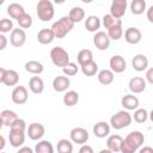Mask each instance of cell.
Masks as SVG:
<instances>
[{
  "label": "cell",
  "instance_id": "1",
  "mask_svg": "<svg viewBox=\"0 0 153 153\" xmlns=\"http://www.w3.org/2000/svg\"><path fill=\"white\" fill-rule=\"evenodd\" d=\"M143 142H145L143 134L139 130H133L122 140L120 152H122V153H135L143 145Z\"/></svg>",
  "mask_w": 153,
  "mask_h": 153
},
{
  "label": "cell",
  "instance_id": "2",
  "mask_svg": "<svg viewBox=\"0 0 153 153\" xmlns=\"http://www.w3.org/2000/svg\"><path fill=\"white\" fill-rule=\"evenodd\" d=\"M25 130H26V123L24 120L18 118L11 127H10V134L8 140L12 147H20L25 141Z\"/></svg>",
  "mask_w": 153,
  "mask_h": 153
},
{
  "label": "cell",
  "instance_id": "3",
  "mask_svg": "<svg viewBox=\"0 0 153 153\" xmlns=\"http://www.w3.org/2000/svg\"><path fill=\"white\" fill-rule=\"evenodd\" d=\"M73 27H74V24L71 22L68 16H65V17H61L59 20H56L51 25L50 29H51L55 38H63L67 33H69L72 31Z\"/></svg>",
  "mask_w": 153,
  "mask_h": 153
},
{
  "label": "cell",
  "instance_id": "4",
  "mask_svg": "<svg viewBox=\"0 0 153 153\" xmlns=\"http://www.w3.org/2000/svg\"><path fill=\"white\" fill-rule=\"evenodd\" d=\"M131 121H133V117L129 114V111L121 110V111H117L115 115L111 116V118H110V126L114 129H116V130H121V129L130 126Z\"/></svg>",
  "mask_w": 153,
  "mask_h": 153
},
{
  "label": "cell",
  "instance_id": "5",
  "mask_svg": "<svg viewBox=\"0 0 153 153\" xmlns=\"http://www.w3.org/2000/svg\"><path fill=\"white\" fill-rule=\"evenodd\" d=\"M36 13H37L38 19H41L42 22L51 20L55 13L53 2L49 0H39L36 6Z\"/></svg>",
  "mask_w": 153,
  "mask_h": 153
},
{
  "label": "cell",
  "instance_id": "6",
  "mask_svg": "<svg viewBox=\"0 0 153 153\" xmlns=\"http://www.w3.org/2000/svg\"><path fill=\"white\" fill-rule=\"evenodd\" d=\"M50 59L54 66L63 68L69 62V54L62 47H54L50 50Z\"/></svg>",
  "mask_w": 153,
  "mask_h": 153
},
{
  "label": "cell",
  "instance_id": "7",
  "mask_svg": "<svg viewBox=\"0 0 153 153\" xmlns=\"http://www.w3.org/2000/svg\"><path fill=\"white\" fill-rule=\"evenodd\" d=\"M127 0H114L110 6V16L115 19H121L127 11Z\"/></svg>",
  "mask_w": 153,
  "mask_h": 153
},
{
  "label": "cell",
  "instance_id": "8",
  "mask_svg": "<svg viewBox=\"0 0 153 153\" xmlns=\"http://www.w3.org/2000/svg\"><path fill=\"white\" fill-rule=\"evenodd\" d=\"M88 136H90L88 131L85 128H81V127H75L69 133L71 141L74 142V143H78V145H85L88 140Z\"/></svg>",
  "mask_w": 153,
  "mask_h": 153
},
{
  "label": "cell",
  "instance_id": "9",
  "mask_svg": "<svg viewBox=\"0 0 153 153\" xmlns=\"http://www.w3.org/2000/svg\"><path fill=\"white\" fill-rule=\"evenodd\" d=\"M25 42H26V33L23 29L17 27L11 31V35H10L11 45H13L14 48H20L25 44Z\"/></svg>",
  "mask_w": 153,
  "mask_h": 153
},
{
  "label": "cell",
  "instance_id": "10",
  "mask_svg": "<svg viewBox=\"0 0 153 153\" xmlns=\"http://www.w3.org/2000/svg\"><path fill=\"white\" fill-rule=\"evenodd\" d=\"M12 102L14 104H18V105H22L24 103H26L27 98H29V94H27V90L25 86H22V85H17L13 91H12Z\"/></svg>",
  "mask_w": 153,
  "mask_h": 153
},
{
  "label": "cell",
  "instance_id": "11",
  "mask_svg": "<svg viewBox=\"0 0 153 153\" xmlns=\"http://www.w3.org/2000/svg\"><path fill=\"white\" fill-rule=\"evenodd\" d=\"M109 66L112 73H123L127 68V62L122 55H114L110 57Z\"/></svg>",
  "mask_w": 153,
  "mask_h": 153
},
{
  "label": "cell",
  "instance_id": "12",
  "mask_svg": "<svg viewBox=\"0 0 153 153\" xmlns=\"http://www.w3.org/2000/svg\"><path fill=\"white\" fill-rule=\"evenodd\" d=\"M44 133H45L44 126L42 123H38V122H33V123L29 124V128L26 130L27 136L31 140H33V141H37V140L42 139L43 135H44Z\"/></svg>",
  "mask_w": 153,
  "mask_h": 153
},
{
  "label": "cell",
  "instance_id": "13",
  "mask_svg": "<svg viewBox=\"0 0 153 153\" xmlns=\"http://www.w3.org/2000/svg\"><path fill=\"white\" fill-rule=\"evenodd\" d=\"M93 44L99 50H106L110 47V38L105 31H97L93 36Z\"/></svg>",
  "mask_w": 153,
  "mask_h": 153
},
{
  "label": "cell",
  "instance_id": "14",
  "mask_svg": "<svg viewBox=\"0 0 153 153\" xmlns=\"http://www.w3.org/2000/svg\"><path fill=\"white\" fill-rule=\"evenodd\" d=\"M142 38V33L137 27H128L124 31V39L129 44H137Z\"/></svg>",
  "mask_w": 153,
  "mask_h": 153
},
{
  "label": "cell",
  "instance_id": "15",
  "mask_svg": "<svg viewBox=\"0 0 153 153\" xmlns=\"http://www.w3.org/2000/svg\"><path fill=\"white\" fill-rule=\"evenodd\" d=\"M128 87L133 93H141L146 90V80L142 76H134L129 80Z\"/></svg>",
  "mask_w": 153,
  "mask_h": 153
},
{
  "label": "cell",
  "instance_id": "16",
  "mask_svg": "<svg viewBox=\"0 0 153 153\" xmlns=\"http://www.w3.org/2000/svg\"><path fill=\"white\" fill-rule=\"evenodd\" d=\"M131 66L136 72H143L148 68V59L143 54H136L131 60Z\"/></svg>",
  "mask_w": 153,
  "mask_h": 153
},
{
  "label": "cell",
  "instance_id": "17",
  "mask_svg": "<svg viewBox=\"0 0 153 153\" xmlns=\"http://www.w3.org/2000/svg\"><path fill=\"white\" fill-rule=\"evenodd\" d=\"M69 85H71V80L66 75H57L53 80V88L56 92H65V91H67Z\"/></svg>",
  "mask_w": 153,
  "mask_h": 153
},
{
  "label": "cell",
  "instance_id": "18",
  "mask_svg": "<svg viewBox=\"0 0 153 153\" xmlns=\"http://www.w3.org/2000/svg\"><path fill=\"white\" fill-rule=\"evenodd\" d=\"M121 104L127 111L136 110V109H139V98L134 94H126L122 97Z\"/></svg>",
  "mask_w": 153,
  "mask_h": 153
},
{
  "label": "cell",
  "instance_id": "19",
  "mask_svg": "<svg viewBox=\"0 0 153 153\" xmlns=\"http://www.w3.org/2000/svg\"><path fill=\"white\" fill-rule=\"evenodd\" d=\"M93 134L99 139H104L110 134V124L105 121H99L93 126Z\"/></svg>",
  "mask_w": 153,
  "mask_h": 153
},
{
  "label": "cell",
  "instance_id": "20",
  "mask_svg": "<svg viewBox=\"0 0 153 153\" xmlns=\"http://www.w3.org/2000/svg\"><path fill=\"white\" fill-rule=\"evenodd\" d=\"M122 136H120L118 134H114L110 135L106 140V147L108 149H110L112 153H117L121 149V143H122Z\"/></svg>",
  "mask_w": 153,
  "mask_h": 153
},
{
  "label": "cell",
  "instance_id": "21",
  "mask_svg": "<svg viewBox=\"0 0 153 153\" xmlns=\"http://www.w3.org/2000/svg\"><path fill=\"white\" fill-rule=\"evenodd\" d=\"M54 39H55V36H54L51 29H42V30H39L38 33H37V41H38L41 44H43V45L50 44Z\"/></svg>",
  "mask_w": 153,
  "mask_h": 153
},
{
  "label": "cell",
  "instance_id": "22",
  "mask_svg": "<svg viewBox=\"0 0 153 153\" xmlns=\"http://www.w3.org/2000/svg\"><path fill=\"white\" fill-rule=\"evenodd\" d=\"M29 88L35 94L42 93L43 90H44V82H43L42 78H39V76H31L30 80H29Z\"/></svg>",
  "mask_w": 153,
  "mask_h": 153
},
{
  "label": "cell",
  "instance_id": "23",
  "mask_svg": "<svg viewBox=\"0 0 153 153\" xmlns=\"http://www.w3.org/2000/svg\"><path fill=\"white\" fill-rule=\"evenodd\" d=\"M24 13H25L24 7L18 2H12V4H10L7 6V14L13 19H18Z\"/></svg>",
  "mask_w": 153,
  "mask_h": 153
},
{
  "label": "cell",
  "instance_id": "24",
  "mask_svg": "<svg viewBox=\"0 0 153 153\" xmlns=\"http://www.w3.org/2000/svg\"><path fill=\"white\" fill-rule=\"evenodd\" d=\"M18 81H19V74L14 69H6L2 84H5L6 86H17Z\"/></svg>",
  "mask_w": 153,
  "mask_h": 153
},
{
  "label": "cell",
  "instance_id": "25",
  "mask_svg": "<svg viewBox=\"0 0 153 153\" xmlns=\"http://www.w3.org/2000/svg\"><path fill=\"white\" fill-rule=\"evenodd\" d=\"M100 19L97 16H88L85 20V27L90 32H97L100 27Z\"/></svg>",
  "mask_w": 153,
  "mask_h": 153
},
{
  "label": "cell",
  "instance_id": "26",
  "mask_svg": "<svg viewBox=\"0 0 153 153\" xmlns=\"http://www.w3.org/2000/svg\"><path fill=\"white\" fill-rule=\"evenodd\" d=\"M24 67H25V71H26V72H29V73H31V74H35V75H38V74H41V73L44 71L43 65H42L41 62L36 61V60L27 61Z\"/></svg>",
  "mask_w": 153,
  "mask_h": 153
},
{
  "label": "cell",
  "instance_id": "27",
  "mask_svg": "<svg viewBox=\"0 0 153 153\" xmlns=\"http://www.w3.org/2000/svg\"><path fill=\"white\" fill-rule=\"evenodd\" d=\"M97 78H98L99 84L106 86V85L112 84V81H114V79H115V75H114V73H112L110 69H102V71L98 73Z\"/></svg>",
  "mask_w": 153,
  "mask_h": 153
},
{
  "label": "cell",
  "instance_id": "28",
  "mask_svg": "<svg viewBox=\"0 0 153 153\" xmlns=\"http://www.w3.org/2000/svg\"><path fill=\"white\" fill-rule=\"evenodd\" d=\"M0 118L2 120L4 126L11 127V126L18 120V116H17V114H16L14 111H12V110H4V111H1V114H0Z\"/></svg>",
  "mask_w": 153,
  "mask_h": 153
},
{
  "label": "cell",
  "instance_id": "29",
  "mask_svg": "<svg viewBox=\"0 0 153 153\" xmlns=\"http://www.w3.org/2000/svg\"><path fill=\"white\" fill-rule=\"evenodd\" d=\"M68 18L71 19V22L73 24L75 23H80L84 18H85V11L79 7V6H75V7H72V10L69 11L68 13Z\"/></svg>",
  "mask_w": 153,
  "mask_h": 153
},
{
  "label": "cell",
  "instance_id": "30",
  "mask_svg": "<svg viewBox=\"0 0 153 153\" xmlns=\"http://www.w3.org/2000/svg\"><path fill=\"white\" fill-rule=\"evenodd\" d=\"M62 100H63V104L65 105H67V106H74L79 102V93L76 91H73V90L67 91L63 94Z\"/></svg>",
  "mask_w": 153,
  "mask_h": 153
},
{
  "label": "cell",
  "instance_id": "31",
  "mask_svg": "<svg viewBox=\"0 0 153 153\" xmlns=\"http://www.w3.org/2000/svg\"><path fill=\"white\" fill-rule=\"evenodd\" d=\"M76 61L80 66H84L91 61H93V54L90 49H82L76 55Z\"/></svg>",
  "mask_w": 153,
  "mask_h": 153
},
{
  "label": "cell",
  "instance_id": "32",
  "mask_svg": "<svg viewBox=\"0 0 153 153\" xmlns=\"http://www.w3.org/2000/svg\"><path fill=\"white\" fill-rule=\"evenodd\" d=\"M35 153H54V147L50 141L42 140L35 146Z\"/></svg>",
  "mask_w": 153,
  "mask_h": 153
},
{
  "label": "cell",
  "instance_id": "33",
  "mask_svg": "<svg viewBox=\"0 0 153 153\" xmlns=\"http://www.w3.org/2000/svg\"><path fill=\"white\" fill-rule=\"evenodd\" d=\"M106 35L109 36L110 41H111V39H114V41H118V39L122 37V35H123L122 23H121V24H116V25H114V26L109 27V29H108Z\"/></svg>",
  "mask_w": 153,
  "mask_h": 153
},
{
  "label": "cell",
  "instance_id": "34",
  "mask_svg": "<svg viewBox=\"0 0 153 153\" xmlns=\"http://www.w3.org/2000/svg\"><path fill=\"white\" fill-rule=\"evenodd\" d=\"M130 11L135 16L142 14L146 11V1L145 0H133L130 2Z\"/></svg>",
  "mask_w": 153,
  "mask_h": 153
},
{
  "label": "cell",
  "instance_id": "35",
  "mask_svg": "<svg viewBox=\"0 0 153 153\" xmlns=\"http://www.w3.org/2000/svg\"><path fill=\"white\" fill-rule=\"evenodd\" d=\"M80 67H81L82 74L86 75V76H93L98 72V65L94 61H91V62H88V63H86L84 66H80Z\"/></svg>",
  "mask_w": 153,
  "mask_h": 153
},
{
  "label": "cell",
  "instance_id": "36",
  "mask_svg": "<svg viewBox=\"0 0 153 153\" xmlns=\"http://www.w3.org/2000/svg\"><path fill=\"white\" fill-rule=\"evenodd\" d=\"M57 152L59 153H72L73 152V143L71 140L61 139L57 142Z\"/></svg>",
  "mask_w": 153,
  "mask_h": 153
},
{
  "label": "cell",
  "instance_id": "37",
  "mask_svg": "<svg viewBox=\"0 0 153 153\" xmlns=\"http://www.w3.org/2000/svg\"><path fill=\"white\" fill-rule=\"evenodd\" d=\"M17 22H18V25H19V27L20 29H29L31 25H32V17L29 14V13H24L23 16H20L18 19H17Z\"/></svg>",
  "mask_w": 153,
  "mask_h": 153
},
{
  "label": "cell",
  "instance_id": "38",
  "mask_svg": "<svg viewBox=\"0 0 153 153\" xmlns=\"http://www.w3.org/2000/svg\"><path fill=\"white\" fill-rule=\"evenodd\" d=\"M133 117L136 123H145L148 120V111L146 109H136V110H134Z\"/></svg>",
  "mask_w": 153,
  "mask_h": 153
},
{
  "label": "cell",
  "instance_id": "39",
  "mask_svg": "<svg viewBox=\"0 0 153 153\" xmlns=\"http://www.w3.org/2000/svg\"><path fill=\"white\" fill-rule=\"evenodd\" d=\"M78 71H79V67L76 66V63L71 62V61L62 68L63 75H66V76H73V75H75L78 73Z\"/></svg>",
  "mask_w": 153,
  "mask_h": 153
},
{
  "label": "cell",
  "instance_id": "40",
  "mask_svg": "<svg viewBox=\"0 0 153 153\" xmlns=\"http://www.w3.org/2000/svg\"><path fill=\"white\" fill-rule=\"evenodd\" d=\"M13 27V22L8 18H2L0 19V33H7L10 31H12Z\"/></svg>",
  "mask_w": 153,
  "mask_h": 153
},
{
  "label": "cell",
  "instance_id": "41",
  "mask_svg": "<svg viewBox=\"0 0 153 153\" xmlns=\"http://www.w3.org/2000/svg\"><path fill=\"white\" fill-rule=\"evenodd\" d=\"M100 23L103 24V26H104L105 29H109V27H111V26H114V25H116V24H121L122 20H121V19H115V18L111 17L110 14H105V16L102 18V22H100Z\"/></svg>",
  "mask_w": 153,
  "mask_h": 153
},
{
  "label": "cell",
  "instance_id": "42",
  "mask_svg": "<svg viewBox=\"0 0 153 153\" xmlns=\"http://www.w3.org/2000/svg\"><path fill=\"white\" fill-rule=\"evenodd\" d=\"M79 153H94V152H93V148L91 146L85 143V145H81V147L79 149Z\"/></svg>",
  "mask_w": 153,
  "mask_h": 153
},
{
  "label": "cell",
  "instance_id": "43",
  "mask_svg": "<svg viewBox=\"0 0 153 153\" xmlns=\"http://www.w3.org/2000/svg\"><path fill=\"white\" fill-rule=\"evenodd\" d=\"M6 47H7V38L5 35L0 33V51L4 50Z\"/></svg>",
  "mask_w": 153,
  "mask_h": 153
},
{
  "label": "cell",
  "instance_id": "44",
  "mask_svg": "<svg viewBox=\"0 0 153 153\" xmlns=\"http://www.w3.org/2000/svg\"><path fill=\"white\" fill-rule=\"evenodd\" d=\"M146 79L149 84H153V69L152 68H148L147 72H146Z\"/></svg>",
  "mask_w": 153,
  "mask_h": 153
},
{
  "label": "cell",
  "instance_id": "45",
  "mask_svg": "<svg viewBox=\"0 0 153 153\" xmlns=\"http://www.w3.org/2000/svg\"><path fill=\"white\" fill-rule=\"evenodd\" d=\"M17 153H35V152L32 151V148H30L27 146H24V147H20Z\"/></svg>",
  "mask_w": 153,
  "mask_h": 153
},
{
  "label": "cell",
  "instance_id": "46",
  "mask_svg": "<svg viewBox=\"0 0 153 153\" xmlns=\"http://www.w3.org/2000/svg\"><path fill=\"white\" fill-rule=\"evenodd\" d=\"M147 19L149 23H153V6L148 7L147 10Z\"/></svg>",
  "mask_w": 153,
  "mask_h": 153
},
{
  "label": "cell",
  "instance_id": "47",
  "mask_svg": "<svg viewBox=\"0 0 153 153\" xmlns=\"http://www.w3.org/2000/svg\"><path fill=\"white\" fill-rule=\"evenodd\" d=\"M139 153H153V148L149 146H143L139 149Z\"/></svg>",
  "mask_w": 153,
  "mask_h": 153
},
{
  "label": "cell",
  "instance_id": "48",
  "mask_svg": "<svg viewBox=\"0 0 153 153\" xmlns=\"http://www.w3.org/2000/svg\"><path fill=\"white\" fill-rule=\"evenodd\" d=\"M6 146V141H5V137L2 135H0V152H2V149L5 148Z\"/></svg>",
  "mask_w": 153,
  "mask_h": 153
},
{
  "label": "cell",
  "instance_id": "49",
  "mask_svg": "<svg viewBox=\"0 0 153 153\" xmlns=\"http://www.w3.org/2000/svg\"><path fill=\"white\" fill-rule=\"evenodd\" d=\"M5 73H6V69H5V68H2V67H0V82H2V81H4Z\"/></svg>",
  "mask_w": 153,
  "mask_h": 153
},
{
  "label": "cell",
  "instance_id": "50",
  "mask_svg": "<svg viewBox=\"0 0 153 153\" xmlns=\"http://www.w3.org/2000/svg\"><path fill=\"white\" fill-rule=\"evenodd\" d=\"M99 153H112V152L110 149H108V148H104V149H100Z\"/></svg>",
  "mask_w": 153,
  "mask_h": 153
},
{
  "label": "cell",
  "instance_id": "51",
  "mask_svg": "<svg viewBox=\"0 0 153 153\" xmlns=\"http://www.w3.org/2000/svg\"><path fill=\"white\" fill-rule=\"evenodd\" d=\"M2 127H4V123H2V120H1V118H0V129H1V128H2Z\"/></svg>",
  "mask_w": 153,
  "mask_h": 153
},
{
  "label": "cell",
  "instance_id": "52",
  "mask_svg": "<svg viewBox=\"0 0 153 153\" xmlns=\"http://www.w3.org/2000/svg\"><path fill=\"white\" fill-rule=\"evenodd\" d=\"M0 153H5V152H0Z\"/></svg>",
  "mask_w": 153,
  "mask_h": 153
}]
</instances>
